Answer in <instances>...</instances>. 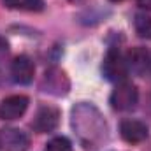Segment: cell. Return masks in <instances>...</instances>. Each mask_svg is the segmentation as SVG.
Masks as SVG:
<instances>
[{"label": "cell", "mask_w": 151, "mask_h": 151, "mask_svg": "<svg viewBox=\"0 0 151 151\" xmlns=\"http://www.w3.org/2000/svg\"><path fill=\"white\" fill-rule=\"evenodd\" d=\"M102 72L106 76V79L109 81H123L128 76V65H127V58L118 51V49H109L104 63H102Z\"/></svg>", "instance_id": "obj_1"}, {"label": "cell", "mask_w": 151, "mask_h": 151, "mask_svg": "<svg viewBox=\"0 0 151 151\" xmlns=\"http://www.w3.org/2000/svg\"><path fill=\"white\" fill-rule=\"evenodd\" d=\"M139 91L132 83H119L111 93V104L116 111H132L137 106Z\"/></svg>", "instance_id": "obj_2"}, {"label": "cell", "mask_w": 151, "mask_h": 151, "mask_svg": "<svg viewBox=\"0 0 151 151\" xmlns=\"http://www.w3.org/2000/svg\"><path fill=\"white\" fill-rule=\"evenodd\" d=\"M0 146L5 151H27L30 146V137L19 128H2L0 130Z\"/></svg>", "instance_id": "obj_3"}, {"label": "cell", "mask_w": 151, "mask_h": 151, "mask_svg": "<svg viewBox=\"0 0 151 151\" xmlns=\"http://www.w3.org/2000/svg\"><path fill=\"white\" fill-rule=\"evenodd\" d=\"M58 121H60V113L55 107L44 106L37 111L34 121H32V127L39 134H46V132H53L58 127Z\"/></svg>", "instance_id": "obj_4"}, {"label": "cell", "mask_w": 151, "mask_h": 151, "mask_svg": "<svg viewBox=\"0 0 151 151\" xmlns=\"http://www.w3.org/2000/svg\"><path fill=\"white\" fill-rule=\"evenodd\" d=\"M28 107V99L25 95H11L0 104V118L2 119H16L23 116Z\"/></svg>", "instance_id": "obj_5"}, {"label": "cell", "mask_w": 151, "mask_h": 151, "mask_svg": "<svg viewBox=\"0 0 151 151\" xmlns=\"http://www.w3.org/2000/svg\"><path fill=\"white\" fill-rule=\"evenodd\" d=\"M127 65H128V72H135V74L142 76L150 72L151 69V53L146 47H134L128 56H127Z\"/></svg>", "instance_id": "obj_6"}, {"label": "cell", "mask_w": 151, "mask_h": 151, "mask_svg": "<svg viewBox=\"0 0 151 151\" xmlns=\"http://www.w3.org/2000/svg\"><path fill=\"white\" fill-rule=\"evenodd\" d=\"M119 132H121V137L130 144L142 142L148 137V127L137 119H125L119 127Z\"/></svg>", "instance_id": "obj_7"}, {"label": "cell", "mask_w": 151, "mask_h": 151, "mask_svg": "<svg viewBox=\"0 0 151 151\" xmlns=\"http://www.w3.org/2000/svg\"><path fill=\"white\" fill-rule=\"evenodd\" d=\"M34 63L28 56H18L14 58L12 65H11V74H12V79L19 84H28L32 79H34Z\"/></svg>", "instance_id": "obj_8"}, {"label": "cell", "mask_w": 151, "mask_h": 151, "mask_svg": "<svg viewBox=\"0 0 151 151\" xmlns=\"http://www.w3.org/2000/svg\"><path fill=\"white\" fill-rule=\"evenodd\" d=\"M44 83L47 84V90H49L51 93H56V95L65 93L67 88H69V81H67L65 74H63L62 70H58V69L47 70V72H46V77H44ZM47 90H46V91H47Z\"/></svg>", "instance_id": "obj_9"}, {"label": "cell", "mask_w": 151, "mask_h": 151, "mask_svg": "<svg viewBox=\"0 0 151 151\" xmlns=\"http://www.w3.org/2000/svg\"><path fill=\"white\" fill-rule=\"evenodd\" d=\"M5 7L16 9V11H30L39 12L44 9V0H4Z\"/></svg>", "instance_id": "obj_10"}, {"label": "cell", "mask_w": 151, "mask_h": 151, "mask_svg": "<svg viewBox=\"0 0 151 151\" xmlns=\"http://www.w3.org/2000/svg\"><path fill=\"white\" fill-rule=\"evenodd\" d=\"M135 30L141 37L151 39V18L146 14H137L135 16Z\"/></svg>", "instance_id": "obj_11"}, {"label": "cell", "mask_w": 151, "mask_h": 151, "mask_svg": "<svg viewBox=\"0 0 151 151\" xmlns=\"http://www.w3.org/2000/svg\"><path fill=\"white\" fill-rule=\"evenodd\" d=\"M46 151H72V144L67 137H53L46 144Z\"/></svg>", "instance_id": "obj_12"}, {"label": "cell", "mask_w": 151, "mask_h": 151, "mask_svg": "<svg viewBox=\"0 0 151 151\" xmlns=\"http://www.w3.org/2000/svg\"><path fill=\"white\" fill-rule=\"evenodd\" d=\"M137 4H139L142 9H146V11H151V0H137Z\"/></svg>", "instance_id": "obj_13"}, {"label": "cell", "mask_w": 151, "mask_h": 151, "mask_svg": "<svg viewBox=\"0 0 151 151\" xmlns=\"http://www.w3.org/2000/svg\"><path fill=\"white\" fill-rule=\"evenodd\" d=\"M4 55H7V42L4 39H0V56H4Z\"/></svg>", "instance_id": "obj_14"}, {"label": "cell", "mask_w": 151, "mask_h": 151, "mask_svg": "<svg viewBox=\"0 0 151 151\" xmlns=\"http://www.w3.org/2000/svg\"><path fill=\"white\" fill-rule=\"evenodd\" d=\"M111 2H123V0H111Z\"/></svg>", "instance_id": "obj_15"}]
</instances>
